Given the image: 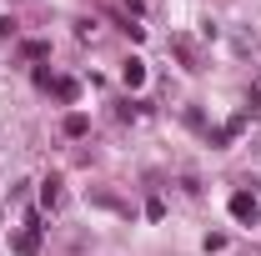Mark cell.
Listing matches in <instances>:
<instances>
[{"label": "cell", "instance_id": "cell-1", "mask_svg": "<svg viewBox=\"0 0 261 256\" xmlns=\"http://www.w3.org/2000/svg\"><path fill=\"white\" fill-rule=\"evenodd\" d=\"M231 216H236L241 226H256V221H261L256 196H251V191H236V196H231Z\"/></svg>", "mask_w": 261, "mask_h": 256}, {"label": "cell", "instance_id": "cell-2", "mask_svg": "<svg viewBox=\"0 0 261 256\" xmlns=\"http://www.w3.org/2000/svg\"><path fill=\"white\" fill-rule=\"evenodd\" d=\"M15 251H20V256H35V251H40V226H25V231L15 236Z\"/></svg>", "mask_w": 261, "mask_h": 256}, {"label": "cell", "instance_id": "cell-3", "mask_svg": "<svg viewBox=\"0 0 261 256\" xmlns=\"http://www.w3.org/2000/svg\"><path fill=\"white\" fill-rule=\"evenodd\" d=\"M50 91H56V100H65V106H70V100L81 96V86H75L70 75H56V81H50Z\"/></svg>", "mask_w": 261, "mask_h": 256}, {"label": "cell", "instance_id": "cell-4", "mask_svg": "<svg viewBox=\"0 0 261 256\" xmlns=\"http://www.w3.org/2000/svg\"><path fill=\"white\" fill-rule=\"evenodd\" d=\"M40 201H45L50 211H56V206H65V191H61V181H56V176H50V181L40 186Z\"/></svg>", "mask_w": 261, "mask_h": 256}, {"label": "cell", "instance_id": "cell-5", "mask_svg": "<svg viewBox=\"0 0 261 256\" xmlns=\"http://www.w3.org/2000/svg\"><path fill=\"white\" fill-rule=\"evenodd\" d=\"M121 75H126L130 91H141V86H146V65H141V61H126V70H121Z\"/></svg>", "mask_w": 261, "mask_h": 256}, {"label": "cell", "instance_id": "cell-6", "mask_svg": "<svg viewBox=\"0 0 261 256\" xmlns=\"http://www.w3.org/2000/svg\"><path fill=\"white\" fill-rule=\"evenodd\" d=\"M86 131H91V121H86L81 111H70V116H65V136H86Z\"/></svg>", "mask_w": 261, "mask_h": 256}, {"label": "cell", "instance_id": "cell-7", "mask_svg": "<svg viewBox=\"0 0 261 256\" xmlns=\"http://www.w3.org/2000/svg\"><path fill=\"white\" fill-rule=\"evenodd\" d=\"M146 216H151V221H161V216H166V201H156V196H151V201H146Z\"/></svg>", "mask_w": 261, "mask_h": 256}, {"label": "cell", "instance_id": "cell-8", "mask_svg": "<svg viewBox=\"0 0 261 256\" xmlns=\"http://www.w3.org/2000/svg\"><path fill=\"white\" fill-rule=\"evenodd\" d=\"M45 50H50V45H45V40H25V56H31V61H40V56H45Z\"/></svg>", "mask_w": 261, "mask_h": 256}, {"label": "cell", "instance_id": "cell-9", "mask_svg": "<svg viewBox=\"0 0 261 256\" xmlns=\"http://www.w3.org/2000/svg\"><path fill=\"white\" fill-rule=\"evenodd\" d=\"M251 111H261V75L251 81Z\"/></svg>", "mask_w": 261, "mask_h": 256}]
</instances>
